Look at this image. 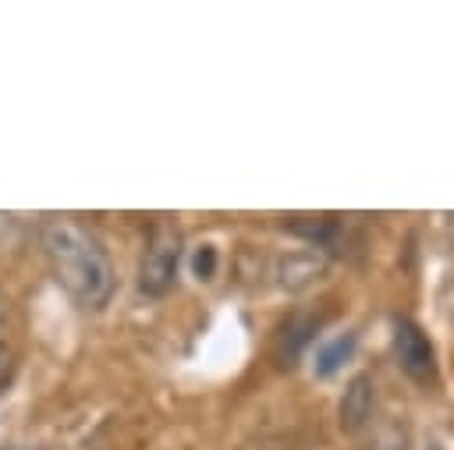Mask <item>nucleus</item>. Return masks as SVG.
Segmentation results:
<instances>
[{
    "label": "nucleus",
    "instance_id": "7",
    "mask_svg": "<svg viewBox=\"0 0 454 450\" xmlns=\"http://www.w3.org/2000/svg\"><path fill=\"white\" fill-rule=\"evenodd\" d=\"M192 269H195L199 280H209V276L216 273V248H213V244H202V248L195 252V259H192Z\"/></svg>",
    "mask_w": 454,
    "mask_h": 450
},
{
    "label": "nucleus",
    "instance_id": "5",
    "mask_svg": "<svg viewBox=\"0 0 454 450\" xmlns=\"http://www.w3.org/2000/svg\"><path fill=\"white\" fill-rule=\"evenodd\" d=\"M355 347H358V337H355V333H337V337L323 340V344L316 347V361H312L316 376H323V379H326V376L340 372V369L351 361Z\"/></svg>",
    "mask_w": 454,
    "mask_h": 450
},
{
    "label": "nucleus",
    "instance_id": "10",
    "mask_svg": "<svg viewBox=\"0 0 454 450\" xmlns=\"http://www.w3.org/2000/svg\"><path fill=\"white\" fill-rule=\"evenodd\" d=\"M429 450H443V446H440V443H429Z\"/></svg>",
    "mask_w": 454,
    "mask_h": 450
},
{
    "label": "nucleus",
    "instance_id": "3",
    "mask_svg": "<svg viewBox=\"0 0 454 450\" xmlns=\"http://www.w3.org/2000/svg\"><path fill=\"white\" fill-rule=\"evenodd\" d=\"M394 354H397V365L408 379L429 383L436 376V351H433L429 337L408 319H401L394 326Z\"/></svg>",
    "mask_w": 454,
    "mask_h": 450
},
{
    "label": "nucleus",
    "instance_id": "6",
    "mask_svg": "<svg viewBox=\"0 0 454 450\" xmlns=\"http://www.w3.org/2000/svg\"><path fill=\"white\" fill-rule=\"evenodd\" d=\"M369 415H372V390H369V379L358 376V379H351V386L344 390V400H340V425H344L348 432H355Z\"/></svg>",
    "mask_w": 454,
    "mask_h": 450
},
{
    "label": "nucleus",
    "instance_id": "8",
    "mask_svg": "<svg viewBox=\"0 0 454 450\" xmlns=\"http://www.w3.org/2000/svg\"><path fill=\"white\" fill-rule=\"evenodd\" d=\"M14 372H18V354H14V347H11V344H4V340H0V393L11 386Z\"/></svg>",
    "mask_w": 454,
    "mask_h": 450
},
{
    "label": "nucleus",
    "instance_id": "2",
    "mask_svg": "<svg viewBox=\"0 0 454 450\" xmlns=\"http://www.w3.org/2000/svg\"><path fill=\"white\" fill-rule=\"evenodd\" d=\"M177 266H181V234L170 223L153 227L149 244H145L142 262H138V287H142V294H149V298L167 294L174 287V280H177Z\"/></svg>",
    "mask_w": 454,
    "mask_h": 450
},
{
    "label": "nucleus",
    "instance_id": "4",
    "mask_svg": "<svg viewBox=\"0 0 454 450\" xmlns=\"http://www.w3.org/2000/svg\"><path fill=\"white\" fill-rule=\"evenodd\" d=\"M323 269H326V259H323L319 252H294V255H287V259L280 262L277 276H280V287L301 291V287L316 283V280L323 276Z\"/></svg>",
    "mask_w": 454,
    "mask_h": 450
},
{
    "label": "nucleus",
    "instance_id": "9",
    "mask_svg": "<svg viewBox=\"0 0 454 450\" xmlns=\"http://www.w3.org/2000/svg\"><path fill=\"white\" fill-rule=\"evenodd\" d=\"M7 450H43V446H7Z\"/></svg>",
    "mask_w": 454,
    "mask_h": 450
},
{
    "label": "nucleus",
    "instance_id": "1",
    "mask_svg": "<svg viewBox=\"0 0 454 450\" xmlns=\"http://www.w3.org/2000/svg\"><path fill=\"white\" fill-rule=\"evenodd\" d=\"M43 252L57 283L78 301L82 308L99 312L114 298V266L106 248L78 223L57 220L43 227Z\"/></svg>",
    "mask_w": 454,
    "mask_h": 450
}]
</instances>
